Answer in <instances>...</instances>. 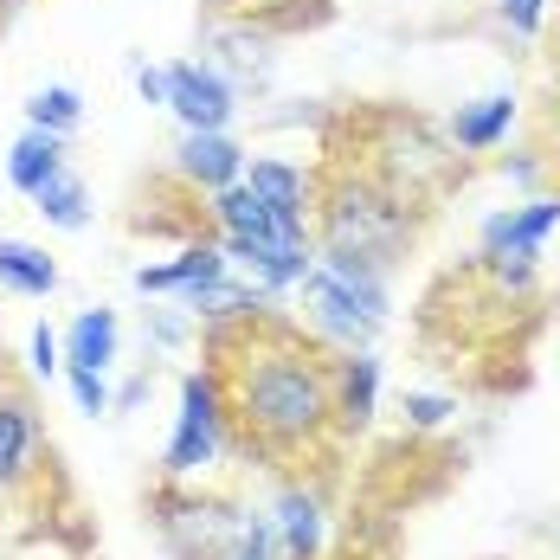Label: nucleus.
Masks as SVG:
<instances>
[{"mask_svg": "<svg viewBox=\"0 0 560 560\" xmlns=\"http://www.w3.org/2000/svg\"><path fill=\"white\" fill-rule=\"evenodd\" d=\"M238 406H245V425H252V432L290 445V439H310V432L323 425L329 387H323V374H316L303 354H278V361H265V368L245 374Z\"/></svg>", "mask_w": 560, "mask_h": 560, "instance_id": "nucleus-1", "label": "nucleus"}, {"mask_svg": "<svg viewBox=\"0 0 560 560\" xmlns=\"http://www.w3.org/2000/svg\"><path fill=\"white\" fill-rule=\"evenodd\" d=\"M220 445V412H213V381H187L180 387V425H174V445H168V470L187 477L200 470Z\"/></svg>", "mask_w": 560, "mask_h": 560, "instance_id": "nucleus-2", "label": "nucleus"}, {"mask_svg": "<svg viewBox=\"0 0 560 560\" xmlns=\"http://www.w3.org/2000/svg\"><path fill=\"white\" fill-rule=\"evenodd\" d=\"M168 110L180 116L187 129H225L232 91H225L213 71H200V65H174L168 71Z\"/></svg>", "mask_w": 560, "mask_h": 560, "instance_id": "nucleus-3", "label": "nucleus"}, {"mask_svg": "<svg viewBox=\"0 0 560 560\" xmlns=\"http://www.w3.org/2000/svg\"><path fill=\"white\" fill-rule=\"evenodd\" d=\"M560 225V200H535V207H522V213H503V220H490V252H503V258H535L541 252V232Z\"/></svg>", "mask_w": 560, "mask_h": 560, "instance_id": "nucleus-4", "label": "nucleus"}, {"mask_svg": "<svg viewBox=\"0 0 560 560\" xmlns=\"http://www.w3.org/2000/svg\"><path fill=\"white\" fill-rule=\"evenodd\" d=\"M58 168H65V142H58L52 129L20 136V142H13V155H7V180H13V187H26V194H39Z\"/></svg>", "mask_w": 560, "mask_h": 560, "instance_id": "nucleus-5", "label": "nucleus"}, {"mask_svg": "<svg viewBox=\"0 0 560 560\" xmlns=\"http://www.w3.org/2000/svg\"><path fill=\"white\" fill-rule=\"evenodd\" d=\"M0 283L20 290V296H46L58 283V265L39 245H20V238H0Z\"/></svg>", "mask_w": 560, "mask_h": 560, "instance_id": "nucleus-6", "label": "nucleus"}, {"mask_svg": "<svg viewBox=\"0 0 560 560\" xmlns=\"http://www.w3.org/2000/svg\"><path fill=\"white\" fill-rule=\"evenodd\" d=\"M252 194L271 207V220L283 225V232H303V180L290 168H278V162H252Z\"/></svg>", "mask_w": 560, "mask_h": 560, "instance_id": "nucleus-7", "label": "nucleus"}, {"mask_svg": "<svg viewBox=\"0 0 560 560\" xmlns=\"http://www.w3.org/2000/svg\"><path fill=\"white\" fill-rule=\"evenodd\" d=\"M180 168L194 174V180H207V187H225L238 174V149L225 142L220 129H194L187 149H180Z\"/></svg>", "mask_w": 560, "mask_h": 560, "instance_id": "nucleus-8", "label": "nucleus"}, {"mask_svg": "<svg viewBox=\"0 0 560 560\" xmlns=\"http://www.w3.org/2000/svg\"><path fill=\"white\" fill-rule=\"evenodd\" d=\"M220 278V252H180L174 265H155V271H136L142 290H207V283Z\"/></svg>", "mask_w": 560, "mask_h": 560, "instance_id": "nucleus-9", "label": "nucleus"}, {"mask_svg": "<svg viewBox=\"0 0 560 560\" xmlns=\"http://www.w3.org/2000/svg\"><path fill=\"white\" fill-rule=\"evenodd\" d=\"M116 354V316L110 310H84L71 323V368H104Z\"/></svg>", "mask_w": 560, "mask_h": 560, "instance_id": "nucleus-10", "label": "nucleus"}, {"mask_svg": "<svg viewBox=\"0 0 560 560\" xmlns=\"http://www.w3.org/2000/svg\"><path fill=\"white\" fill-rule=\"evenodd\" d=\"M509 116H515V104H509V97H483V104L457 110V122H451V136H457L464 149H490V142H497V136L509 129Z\"/></svg>", "mask_w": 560, "mask_h": 560, "instance_id": "nucleus-11", "label": "nucleus"}, {"mask_svg": "<svg viewBox=\"0 0 560 560\" xmlns=\"http://www.w3.org/2000/svg\"><path fill=\"white\" fill-rule=\"evenodd\" d=\"M26 457H33V412L7 399L0 406V483H13L26 470Z\"/></svg>", "mask_w": 560, "mask_h": 560, "instance_id": "nucleus-12", "label": "nucleus"}, {"mask_svg": "<svg viewBox=\"0 0 560 560\" xmlns=\"http://www.w3.org/2000/svg\"><path fill=\"white\" fill-rule=\"evenodd\" d=\"M374 387H381V368H374L368 354L341 361V419H348V425H368V412H374Z\"/></svg>", "mask_w": 560, "mask_h": 560, "instance_id": "nucleus-13", "label": "nucleus"}, {"mask_svg": "<svg viewBox=\"0 0 560 560\" xmlns=\"http://www.w3.org/2000/svg\"><path fill=\"white\" fill-rule=\"evenodd\" d=\"M33 200H39V213H46L52 225H65V232H78V225H84V187H78L65 168H58L52 180L33 194Z\"/></svg>", "mask_w": 560, "mask_h": 560, "instance_id": "nucleus-14", "label": "nucleus"}, {"mask_svg": "<svg viewBox=\"0 0 560 560\" xmlns=\"http://www.w3.org/2000/svg\"><path fill=\"white\" fill-rule=\"evenodd\" d=\"M26 110H33V122H39V129L65 136V129L78 122V91H65V84H58V91H39V97H33Z\"/></svg>", "mask_w": 560, "mask_h": 560, "instance_id": "nucleus-15", "label": "nucleus"}, {"mask_svg": "<svg viewBox=\"0 0 560 560\" xmlns=\"http://www.w3.org/2000/svg\"><path fill=\"white\" fill-rule=\"evenodd\" d=\"M283 535H290V555H310V548H316V535H323L316 503H303V497H283Z\"/></svg>", "mask_w": 560, "mask_h": 560, "instance_id": "nucleus-16", "label": "nucleus"}, {"mask_svg": "<svg viewBox=\"0 0 560 560\" xmlns=\"http://www.w3.org/2000/svg\"><path fill=\"white\" fill-rule=\"evenodd\" d=\"M71 393H78L84 412H104V381H97V368H71Z\"/></svg>", "mask_w": 560, "mask_h": 560, "instance_id": "nucleus-17", "label": "nucleus"}, {"mask_svg": "<svg viewBox=\"0 0 560 560\" xmlns=\"http://www.w3.org/2000/svg\"><path fill=\"white\" fill-rule=\"evenodd\" d=\"M503 20L515 33H535L541 26V0H503Z\"/></svg>", "mask_w": 560, "mask_h": 560, "instance_id": "nucleus-18", "label": "nucleus"}, {"mask_svg": "<svg viewBox=\"0 0 560 560\" xmlns=\"http://www.w3.org/2000/svg\"><path fill=\"white\" fill-rule=\"evenodd\" d=\"M406 412H412L419 425H439V419L451 412V399H432V393H412V399H406Z\"/></svg>", "mask_w": 560, "mask_h": 560, "instance_id": "nucleus-19", "label": "nucleus"}, {"mask_svg": "<svg viewBox=\"0 0 560 560\" xmlns=\"http://www.w3.org/2000/svg\"><path fill=\"white\" fill-rule=\"evenodd\" d=\"M58 368V341L52 329H33V374H52Z\"/></svg>", "mask_w": 560, "mask_h": 560, "instance_id": "nucleus-20", "label": "nucleus"}, {"mask_svg": "<svg viewBox=\"0 0 560 560\" xmlns=\"http://www.w3.org/2000/svg\"><path fill=\"white\" fill-rule=\"evenodd\" d=\"M136 84H142L149 104H168V71H136Z\"/></svg>", "mask_w": 560, "mask_h": 560, "instance_id": "nucleus-21", "label": "nucleus"}, {"mask_svg": "<svg viewBox=\"0 0 560 560\" xmlns=\"http://www.w3.org/2000/svg\"><path fill=\"white\" fill-rule=\"evenodd\" d=\"M238 560H271V541H265V528H252V541L238 548Z\"/></svg>", "mask_w": 560, "mask_h": 560, "instance_id": "nucleus-22", "label": "nucleus"}]
</instances>
